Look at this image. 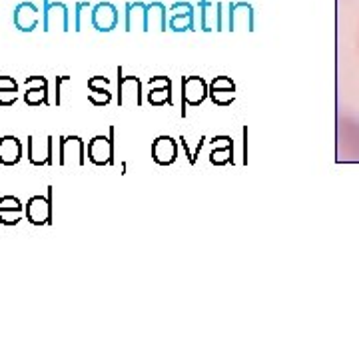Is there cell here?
Here are the masks:
<instances>
[{
  "mask_svg": "<svg viewBox=\"0 0 359 359\" xmlns=\"http://www.w3.org/2000/svg\"><path fill=\"white\" fill-rule=\"evenodd\" d=\"M142 80L138 76H122V68H118V98L116 102L120 108L124 106H136L140 108L144 102L142 96Z\"/></svg>",
  "mask_w": 359,
  "mask_h": 359,
  "instance_id": "5",
  "label": "cell"
},
{
  "mask_svg": "<svg viewBox=\"0 0 359 359\" xmlns=\"http://www.w3.org/2000/svg\"><path fill=\"white\" fill-rule=\"evenodd\" d=\"M22 216H25V204L16 196L0 198V224L2 226H16Z\"/></svg>",
  "mask_w": 359,
  "mask_h": 359,
  "instance_id": "17",
  "label": "cell"
},
{
  "mask_svg": "<svg viewBox=\"0 0 359 359\" xmlns=\"http://www.w3.org/2000/svg\"><path fill=\"white\" fill-rule=\"evenodd\" d=\"M146 6L144 2H128L126 8H124V30L126 32H134V30H140V32H148V22H146Z\"/></svg>",
  "mask_w": 359,
  "mask_h": 359,
  "instance_id": "18",
  "label": "cell"
},
{
  "mask_svg": "<svg viewBox=\"0 0 359 359\" xmlns=\"http://www.w3.org/2000/svg\"><path fill=\"white\" fill-rule=\"evenodd\" d=\"M228 30L254 32V6L250 2H231L228 4Z\"/></svg>",
  "mask_w": 359,
  "mask_h": 359,
  "instance_id": "7",
  "label": "cell"
},
{
  "mask_svg": "<svg viewBox=\"0 0 359 359\" xmlns=\"http://www.w3.org/2000/svg\"><path fill=\"white\" fill-rule=\"evenodd\" d=\"M198 8H200V28L204 32H210V30H224V22H222L224 4L222 2L214 4L210 0H200Z\"/></svg>",
  "mask_w": 359,
  "mask_h": 359,
  "instance_id": "15",
  "label": "cell"
},
{
  "mask_svg": "<svg viewBox=\"0 0 359 359\" xmlns=\"http://www.w3.org/2000/svg\"><path fill=\"white\" fill-rule=\"evenodd\" d=\"M146 22H148V32L158 30L166 32L168 30V8L162 2H150L146 6Z\"/></svg>",
  "mask_w": 359,
  "mask_h": 359,
  "instance_id": "22",
  "label": "cell"
},
{
  "mask_svg": "<svg viewBox=\"0 0 359 359\" xmlns=\"http://www.w3.org/2000/svg\"><path fill=\"white\" fill-rule=\"evenodd\" d=\"M114 126L110 128V136L98 134L88 142L86 156L94 166H112L114 164Z\"/></svg>",
  "mask_w": 359,
  "mask_h": 359,
  "instance_id": "1",
  "label": "cell"
},
{
  "mask_svg": "<svg viewBox=\"0 0 359 359\" xmlns=\"http://www.w3.org/2000/svg\"><path fill=\"white\" fill-rule=\"evenodd\" d=\"M18 100V82L13 76H0V106L11 108Z\"/></svg>",
  "mask_w": 359,
  "mask_h": 359,
  "instance_id": "23",
  "label": "cell"
},
{
  "mask_svg": "<svg viewBox=\"0 0 359 359\" xmlns=\"http://www.w3.org/2000/svg\"><path fill=\"white\" fill-rule=\"evenodd\" d=\"M25 102L28 106H48V80L44 76H28L25 80Z\"/></svg>",
  "mask_w": 359,
  "mask_h": 359,
  "instance_id": "14",
  "label": "cell"
},
{
  "mask_svg": "<svg viewBox=\"0 0 359 359\" xmlns=\"http://www.w3.org/2000/svg\"><path fill=\"white\" fill-rule=\"evenodd\" d=\"M120 13L112 2H98L92 6V28L98 32H112L118 28Z\"/></svg>",
  "mask_w": 359,
  "mask_h": 359,
  "instance_id": "8",
  "label": "cell"
},
{
  "mask_svg": "<svg viewBox=\"0 0 359 359\" xmlns=\"http://www.w3.org/2000/svg\"><path fill=\"white\" fill-rule=\"evenodd\" d=\"M168 30L188 32L196 30V13L190 2H174L168 11Z\"/></svg>",
  "mask_w": 359,
  "mask_h": 359,
  "instance_id": "6",
  "label": "cell"
},
{
  "mask_svg": "<svg viewBox=\"0 0 359 359\" xmlns=\"http://www.w3.org/2000/svg\"><path fill=\"white\" fill-rule=\"evenodd\" d=\"M110 80L106 76L88 78V100L94 106H106L112 100V92L108 90Z\"/></svg>",
  "mask_w": 359,
  "mask_h": 359,
  "instance_id": "21",
  "label": "cell"
},
{
  "mask_svg": "<svg viewBox=\"0 0 359 359\" xmlns=\"http://www.w3.org/2000/svg\"><path fill=\"white\" fill-rule=\"evenodd\" d=\"M208 98V82L202 76L182 78V104L200 106Z\"/></svg>",
  "mask_w": 359,
  "mask_h": 359,
  "instance_id": "13",
  "label": "cell"
},
{
  "mask_svg": "<svg viewBox=\"0 0 359 359\" xmlns=\"http://www.w3.org/2000/svg\"><path fill=\"white\" fill-rule=\"evenodd\" d=\"M58 164L65 168L86 164V144L80 136H62L58 146Z\"/></svg>",
  "mask_w": 359,
  "mask_h": 359,
  "instance_id": "3",
  "label": "cell"
},
{
  "mask_svg": "<svg viewBox=\"0 0 359 359\" xmlns=\"http://www.w3.org/2000/svg\"><path fill=\"white\" fill-rule=\"evenodd\" d=\"M88 22H92V4L90 2H76V6H74V30L82 32Z\"/></svg>",
  "mask_w": 359,
  "mask_h": 359,
  "instance_id": "24",
  "label": "cell"
},
{
  "mask_svg": "<svg viewBox=\"0 0 359 359\" xmlns=\"http://www.w3.org/2000/svg\"><path fill=\"white\" fill-rule=\"evenodd\" d=\"M25 218L32 226H50L52 224V186L46 196H32L25 204Z\"/></svg>",
  "mask_w": 359,
  "mask_h": 359,
  "instance_id": "2",
  "label": "cell"
},
{
  "mask_svg": "<svg viewBox=\"0 0 359 359\" xmlns=\"http://www.w3.org/2000/svg\"><path fill=\"white\" fill-rule=\"evenodd\" d=\"M13 22L16 30L20 32H34L40 25V11L39 6L30 0H25L20 4H16L13 14Z\"/></svg>",
  "mask_w": 359,
  "mask_h": 359,
  "instance_id": "9",
  "label": "cell"
},
{
  "mask_svg": "<svg viewBox=\"0 0 359 359\" xmlns=\"http://www.w3.org/2000/svg\"><path fill=\"white\" fill-rule=\"evenodd\" d=\"M182 146H184V150H186V156H188V160H190V164H196V158L200 154V150H202V146H204V142L202 144H198L196 148L190 146V142L186 140L184 136H182Z\"/></svg>",
  "mask_w": 359,
  "mask_h": 359,
  "instance_id": "25",
  "label": "cell"
},
{
  "mask_svg": "<svg viewBox=\"0 0 359 359\" xmlns=\"http://www.w3.org/2000/svg\"><path fill=\"white\" fill-rule=\"evenodd\" d=\"M42 30L52 32V30H70V11L65 2H52V0H42Z\"/></svg>",
  "mask_w": 359,
  "mask_h": 359,
  "instance_id": "4",
  "label": "cell"
},
{
  "mask_svg": "<svg viewBox=\"0 0 359 359\" xmlns=\"http://www.w3.org/2000/svg\"><path fill=\"white\" fill-rule=\"evenodd\" d=\"M146 100L152 106H172V80L168 76H152L148 80Z\"/></svg>",
  "mask_w": 359,
  "mask_h": 359,
  "instance_id": "12",
  "label": "cell"
},
{
  "mask_svg": "<svg viewBox=\"0 0 359 359\" xmlns=\"http://www.w3.org/2000/svg\"><path fill=\"white\" fill-rule=\"evenodd\" d=\"M230 162H233V142H231L230 136H216V138H212L210 164L226 166Z\"/></svg>",
  "mask_w": 359,
  "mask_h": 359,
  "instance_id": "20",
  "label": "cell"
},
{
  "mask_svg": "<svg viewBox=\"0 0 359 359\" xmlns=\"http://www.w3.org/2000/svg\"><path fill=\"white\" fill-rule=\"evenodd\" d=\"M178 158V144L170 136H158L152 142V160L158 166H170Z\"/></svg>",
  "mask_w": 359,
  "mask_h": 359,
  "instance_id": "16",
  "label": "cell"
},
{
  "mask_svg": "<svg viewBox=\"0 0 359 359\" xmlns=\"http://www.w3.org/2000/svg\"><path fill=\"white\" fill-rule=\"evenodd\" d=\"M208 98L216 106H231L236 100V84L228 76H216L208 84Z\"/></svg>",
  "mask_w": 359,
  "mask_h": 359,
  "instance_id": "10",
  "label": "cell"
},
{
  "mask_svg": "<svg viewBox=\"0 0 359 359\" xmlns=\"http://www.w3.org/2000/svg\"><path fill=\"white\" fill-rule=\"evenodd\" d=\"M25 154V146L16 136H2L0 138V164L2 166H16Z\"/></svg>",
  "mask_w": 359,
  "mask_h": 359,
  "instance_id": "19",
  "label": "cell"
},
{
  "mask_svg": "<svg viewBox=\"0 0 359 359\" xmlns=\"http://www.w3.org/2000/svg\"><path fill=\"white\" fill-rule=\"evenodd\" d=\"M54 154V138L46 136L44 140H36L34 136H28V150L26 158L32 166H50Z\"/></svg>",
  "mask_w": 359,
  "mask_h": 359,
  "instance_id": "11",
  "label": "cell"
},
{
  "mask_svg": "<svg viewBox=\"0 0 359 359\" xmlns=\"http://www.w3.org/2000/svg\"><path fill=\"white\" fill-rule=\"evenodd\" d=\"M65 80H70V78H68V76H58V78H56V106L60 104V94H58V88H60V84H62Z\"/></svg>",
  "mask_w": 359,
  "mask_h": 359,
  "instance_id": "26",
  "label": "cell"
}]
</instances>
